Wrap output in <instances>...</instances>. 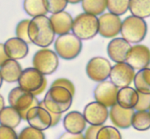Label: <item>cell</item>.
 I'll return each instance as SVG.
<instances>
[{
    "label": "cell",
    "mask_w": 150,
    "mask_h": 139,
    "mask_svg": "<svg viewBox=\"0 0 150 139\" xmlns=\"http://www.w3.org/2000/svg\"><path fill=\"white\" fill-rule=\"evenodd\" d=\"M28 35L31 43L40 48L48 47L54 42L55 33L49 17L40 15L32 17L28 27Z\"/></svg>",
    "instance_id": "cell-1"
},
{
    "label": "cell",
    "mask_w": 150,
    "mask_h": 139,
    "mask_svg": "<svg viewBox=\"0 0 150 139\" xmlns=\"http://www.w3.org/2000/svg\"><path fill=\"white\" fill-rule=\"evenodd\" d=\"M74 96L67 89L61 86H51L40 105L48 112L62 115L70 109Z\"/></svg>",
    "instance_id": "cell-2"
},
{
    "label": "cell",
    "mask_w": 150,
    "mask_h": 139,
    "mask_svg": "<svg viewBox=\"0 0 150 139\" xmlns=\"http://www.w3.org/2000/svg\"><path fill=\"white\" fill-rule=\"evenodd\" d=\"M147 31V23L143 18L131 15L122 22L120 34L130 44L140 43L145 39Z\"/></svg>",
    "instance_id": "cell-3"
},
{
    "label": "cell",
    "mask_w": 150,
    "mask_h": 139,
    "mask_svg": "<svg viewBox=\"0 0 150 139\" xmlns=\"http://www.w3.org/2000/svg\"><path fill=\"white\" fill-rule=\"evenodd\" d=\"M83 48L81 39L73 34L67 33L59 35L54 41V50L59 58L71 61L77 58Z\"/></svg>",
    "instance_id": "cell-4"
},
{
    "label": "cell",
    "mask_w": 150,
    "mask_h": 139,
    "mask_svg": "<svg viewBox=\"0 0 150 139\" xmlns=\"http://www.w3.org/2000/svg\"><path fill=\"white\" fill-rule=\"evenodd\" d=\"M72 33L81 40H89L98 34V17L82 13L73 18Z\"/></svg>",
    "instance_id": "cell-5"
},
{
    "label": "cell",
    "mask_w": 150,
    "mask_h": 139,
    "mask_svg": "<svg viewBox=\"0 0 150 139\" xmlns=\"http://www.w3.org/2000/svg\"><path fill=\"white\" fill-rule=\"evenodd\" d=\"M7 100L10 106L18 111L22 120H26V115L31 108L38 106L40 103V101L32 93L23 90L19 86L10 90Z\"/></svg>",
    "instance_id": "cell-6"
},
{
    "label": "cell",
    "mask_w": 150,
    "mask_h": 139,
    "mask_svg": "<svg viewBox=\"0 0 150 139\" xmlns=\"http://www.w3.org/2000/svg\"><path fill=\"white\" fill-rule=\"evenodd\" d=\"M59 64V56L55 51L46 48H40L33 55L32 66L44 76L50 75L57 70Z\"/></svg>",
    "instance_id": "cell-7"
},
{
    "label": "cell",
    "mask_w": 150,
    "mask_h": 139,
    "mask_svg": "<svg viewBox=\"0 0 150 139\" xmlns=\"http://www.w3.org/2000/svg\"><path fill=\"white\" fill-rule=\"evenodd\" d=\"M111 67V62L107 58L101 56L93 57L86 66V75L93 82H100L109 78Z\"/></svg>",
    "instance_id": "cell-8"
},
{
    "label": "cell",
    "mask_w": 150,
    "mask_h": 139,
    "mask_svg": "<svg viewBox=\"0 0 150 139\" xmlns=\"http://www.w3.org/2000/svg\"><path fill=\"white\" fill-rule=\"evenodd\" d=\"M120 16L111 13H104L98 17V34L102 37L114 38L120 34L122 26Z\"/></svg>",
    "instance_id": "cell-9"
},
{
    "label": "cell",
    "mask_w": 150,
    "mask_h": 139,
    "mask_svg": "<svg viewBox=\"0 0 150 139\" xmlns=\"http://www.w3.org/2000/svg\"><path fill=\"white\" fill-rule=\"evenodd\" d=\"M135 74V69L126 62L117 63L111 67L110 81L118 88L127 87L133 82Z\"/></svg>",
    "instance_id": "cell-10"
},
{
    "label": "cell",
    "mask_w": 150,
    "mask_h": 139,
    "mask_svg": "<svg viewBox=\"0 0 150 139\" xmlns=\"http://www.w3.org/2000/svg\"><path fill=\"white\" fill-rule=\"evenodd\" d=\"M46 80L45 76L34 67L22 70L17 82L18 86L26 91L35 93L39 90Z\"/></svg>",
    "instance_id": "cell-11"
},
{
    "label": "cell",
    "mask_w": 150,
    "mask_h": 139,
    "mask_svg": "<svg viewBox=\"0 0 150 139\" xmlns=\"http://www.w3.org/2000/svg\"><path fill=\"white\" fill-rule=\"evenodd\" d=\"M119 88L111 81L98 82L94 90L95 101L100 103L107 108H111L117 103V96Z\"/></svg>",
    "instance_id": "cell-12"
},
{
    "label": "cell",
    "mask_w": 150,
    "mask_h": 139,
    "mask_svg": "<svg viewBox=\"0 0 150 139\" xmlns=\"http://www.w3.org/2000/svg\"><path fill=\"white\" fill-rule=\"evenodd\" d=\"M125 62L135 70L146 68L150 63V49L144 45L135 44L130 47Z\"/></svg>",
    "instance_id": "cell-13"
},
{
    "label": "cell",
    "mask_w": 150,
    "mask_h": 139,
    "mask_svg": "<svg viewBox=\"0 0 150 139\" xmlns=\"http://www.w3.org/2000/svg\"><path fill=\"white\" fill-rule=\"evenodd\" d=\"M26 121L29 126L44 131L51 128L50 112L41 105L31 108L26 115Z\"/></svg>",
    "instance_id": "cell-14"
},
{
    "label": "cell",
    "mask_w": 150,
    "mask_h": 139,
    "mask_svg": "<svg viewBox=\"0 0 150 139\" xmlns=\"http://www.w3.org/2000/svg\"><path fill=\"white\" fill-rule=\"evenodd\" d=\"M82 114L90 125H103L108 118V108L98 101L86 104Z\"/></svg>",
    "instance_id": "cell-15"
},
{
    "label": "cell",
    "mask_w": 150,
    "mask_h": 139,
    "mask_svg": "<svg viewBox=\"0 0 150 139\" xmlns=\"http://www.w3.org/2000/svg\"><path fill=\"white\" fill-rule=\"evenodd\" d=\"M134 113L133 109H125L116 103L108 110V117L116 128L128 129L131 127L132 118Z\"/></svg>",
    "instance_id": "cell-16"
},
{
    "label": "cell",
    "mask_w": 150,
    "mask_h": 139,
    "mask_svg": "<svg viewBox=\"0 0 150 139\" xmlns=\"http://www.w3.org/2000/svg\"><path fill=\"white\" fill-rule=\"evenodd\" d=\"M131 45L122 37H114L108 42L107 46V54L115 64L125 62L126 57Z\"/></svg>",
    "instance_id": "cell-17"
},
{
    "label": "cell",
    "mask_w": 150,
    "mask_h": 139,
    "mask_svg": "<svg viewBox=\"0 0 150 139\" xmlns=\"http://www.w3.org/2000/svg\"><path fill=\"white\" fill-rule=\"evenodd\" d=\"M4 50L10 59L19 61L26 58L29 54V44L18 37H12L4 43Z\"/></svg>",
    "instance_id": "cell-18"
},
{
    "label": "cell",
    "mask_w": 150,
    "mask_h": 139,
    "mask_svg": "<svg viewBox=\"0 0 150 139\" xmlns=\"http://www.w3.org/2000/svg\"><path fill=\"white\" fill-rule=\"evenodd\" d=\"M49 20L56 35L59 36L71 31L73 17L65 10L51 14Z\"/></svg>",
    "instance_id": "cell-19"
},
{
    "label": "cell",
    "mask_w": 150,
    "mask_h": 139,
    "mask_svg": "<svg viewBox=\"0 0 150 139\" xmlns=\"http://www.w3.org/2000/svg\"><path fill=\"white\" fill-rule=\"evenodd\" d=\"M86 124L83 114L78 111L68 112L63 119L64 128L71 133H82L86 130Z\"/></svg>",
    "instance_id": "cell-20"
},
{
    "label": "cell",
    "mask_w": 150,
    "mask_h": 139,
    "mask_svg": "<svg viewBox=\"0 0 150 139\" xmlns=\"http://www.w3.org/2000/svg\"><path fill=\"white\" fill-rule=\"evenodd\" d=\"M22 70V67L18 61L9 58L0 66V74L3 82L15 83L18 80Z\"/></svg>",
    "instance_id": "cell-21"
},
{
    "label": "cell",
    "mask_w": 150,
    "mask_h": 139,
    "mask_svg": "<svg viewBox=\"0 0 150 139\" xmlns=\"http://www.w3.org/2000/svg\"><path fill=\"white\" fill-rule=\"evenodd\" d=\"M139 100V93L133 87L119 88L117 96V103L125 109H134Z\"/></svg>",
    "instance_id": "cell-22"
},
{
    "label": "cell",
    "mask_w": 150,
    "mask_h": 139,
    "mask_svg": "<svg viewBox=\"0 0 150 139\" xmlns=\"http://www.w3.org/2000/svg\"><path fill=\"white\" fill-rule=\"evenodd\" d=\"M21 120L18 111L12 106H4L0 112V125L14 129L20 125Z\"/></svg>",
    "instance_id": "cell-23"
},
{
    "label": "cell",
    "mask_w": 150,
    "mask_h": 139,
    "mask_svg": "<svg viewBox=\"0 0 150 139\" xmlns=\"http://www.w3.org/2000/svg\"><path fill=\"white\" fill-rule=\"evenodd\" d=\"M135 89L139 93L150 94V68H144L136 73L133 80Z\"/></svg>",
    "instance_id": "cell-24"
},
{
    "label": "cell",
    "mask_w": 150,
    "mask_h": 139,
    "mask_svg": "<svg viewBox=\"0 0 150 139\" xmlns=\"http://www.w3.org/2000/svg\"><path fill=\"white\" fill-rule=\"evenodd\" d=\"M23 8L30 17L46 15L48 13L44 4V0H23Z\"/></svg>",
    "instance_id": "cell-25"
},
{
    "label": "cell",
    "mask_w": 150,
    "mask_h": 139,
    "mask_svg": "<svg viewBox=\"0 0 150 139\" xmlns=\"http://www.w3.org/2000/svg\"><path fill=\"white\" fill-rule=\"evenodd\" d=\"M129 10L132 15L147 18L150 17V0H130Z\"/></svg>",
    "instance_id": "cell-26"
},
{
    "label": "cell",
    "mask_w": 150,
    "mask_h": 139,
    "mask_svg": "<svg viewBox=\"0 0 150 139\" xmlns=\"http://www.w3.org/2000/svg\"><path fill=\"white\" fill-rule=\"evenodd\" d=\"M131 127L138 131L150 129V113L148 111H135L132 118Z\"/></svg>",
    "instance_id": "cell-27"
},
{
    "label": "cell",
    "mask_w": 150,
    "mask_h": 139,
    "mask_svg": "<svg viewBox=\"0 0 150 139\" xmlns=\"http://www.w3.org/2000/svg\"><path fill=\"white\" fill-rule=\"evenodd\" d=\"M81 7L83 12L99 16L106 10V0H82Z\"/></svg>",
    "instance_id": "cell-28"
},
{
    "label": "cell",
    "mask_w": 150,
    "mask_h": 139,
    "mask_svg": "<svg viewBox=\"0 0 150 139\" xmlns=\"http://www.w3.org/2000/svg\"><path fill=\"white\" fill-rule=\"evenodd\" d=\"M130 0H106V10L118 16L125 14L129 10Z\"/></svg>",
    "instance_id": "cell-29"
},
{
    "label": "cell",
    "mask_w": 150,
    "mask_h": 139,
    "mask_svg": "<svg viewBox=\"0 0 150 139\" xmlns=\"http://www.w3.org/2000/svg\"><path fill=\"white\" fill-rule=\"evenodd\" d=\"M97 139H122L121 133L114 126L103 125L98 131Z\"/></svg>",
    "instance_id": "cell-30"
},
{
    "label": "cell",
    "mask_w": 150,
    "mask_h": 139,
    "mask_svg": "<svg viewBox=\"0 0 150 139\" xmlns=\"http://www.w3.org/2000/svg\"><path fill=\"white\" fill-rule=\"evenodd\" d=\"M18 139H45V136L43 131L28 126L18 134Z\"/></svg>",
    "instance_id": "cell-31"
},
{
    "label": "cell",
    "mask_w": 150,
    "mask_h": 139,
    "mask_svg": "<svg viewBox=\"0 0 150 139\" xmlns=\"http://www.w3.org/2000/svg\"><path fill=\"white\" fill-rule=\"evenodd\" d=\"M44 4L47 12L51 14L64 11L67 7V0H44Z\"/></svg>",
    "instance_id": "cell-32"
},
{
    "label": "cell",
    "mask_w": 150,
    "mask_h": 139,
    "mask_svg": "<svg viewBox=\"0 0 150 139\" xmlns=\"http://www.w3.org/2000/svg\"><path fill=\"white\" fill-rule=\"evenodd\" d=\"M29 21H30L29 19H23L18 23L16 27V37L22 39L28 44L31 43L29 35H28V27H29Z\"/></svg>",
    "instance_id": "cell-33"
},
{
    "label": "cell",
    "mask_w": 150,
    "mask_h": 139,
    "mask_svg": "<svg viewBox=\"0 0 150 139\" xmlns=\"http://www.w3.org/2000/svg\"><path fill=\"white\" fill-rule=\"evenodd\" d=\"M149 106L150 94H143L139 93V100L133 109L135 111H148Z\"/></svg>",
    "instance_id": "cell-34"
},
{
    "label": "cell",
    "mask_w": 150,
    "mask_h": 139,
    "mask_svg": "<svg viewBox=\"0 0 150 139\" xmlns=\"http://www.w3.org/2000/svg\"><path fill=\"white\" fill-rule=\"evenodd\" d=\"M51 86H61L67 89L73 96L76 94V87L73 82L67 78H58L54 80L51 84Z\"/></svg>",
    "instance_id": "cell-35"
},
{
    "label": "cell",
    "mask_w": 150,
    "mask_h": 139,
    "mask_svg": "<svg viewBox=\"0 0 150 139\" xmlns=\"http://www.w3.org/2000/svg\"><path fill=\"white\" fill-rule=\"evenodd\" d=\"M0 139H18V134L13 128L0 125Z\"/></svg>",
    "instance_id": "cell-36"
},
{
    "label": "cell",
    "mask_w": 150,
    "mask_h": 139,
    "mask_svg": "<svg viewBox=\"0 0 150 139\" xmlns=\"http://www.w3.org/2000/svg\"><path fill=\"white\" fill-rule=\"evenodd\" d=\"M102 126L103 125H89L83 134L84 139H97V134Z\"/></svg>",
    "instance_id": "cell-37"
},
{
    "label": "cell",
    "mask_w": 150,
    "mask_h": 139,
    "mask_svg": "<svg viewBox=\"0 0 150 139\" xmlns=\"http://www.w3.org/2000/svg\"><path fill=\"white\" fill-rule=\"evenodd\" d=\"M59 139H84L83 133H71L66 131L62 134Z\"/></svg>",
    "instance_id": "cell-38"
},
{
    "label": "cell",
    "mask_w": 150,
    "mask_h": 139,
    "mask_svg": "<svg viewBox=\"0 0 150 139\" xmlns=\"http://www.w3.org/2000/svg\"><path fill=\"white\" fill-rule=\"evenodd\" d=\"M8 59V56L7 55L5 50H4V43H0V66Z\"/></svg>",
    "instance_id": "cell-39"
},
{
    "label": "cell",
    "mask_w": 150,
    "mask_h": 139,
    "mask_svg": "<svg viewBox=\"0 0 150 139\" xmlns=\"http://www.w3.org/2000/svg\"><path fill=\"white\" fill-rule=\"evenodd\" d=\"M50 115L51 117V128L55 127L59 124L62 118V115L59 114H54L52 112H50Z\"/></svg>",
    "instance_id": "cell-40"
},
{
    "label": "cell",
    "mask_w": 150,
    "mask_h": 139,
    "mask_svg": "<svg viewBox=\"0 0 150 139\" xmlns=\"http://www.w3.org/2000/svg\"><path fill=\"white\" fill-rule=\"evenodd\" d=\"M47 85H48V82H47V80H46L45 81V82H44V84L42 85V87H41L39 90H38L37 91H35V93H32V94H33L35 96H40V95H41L44 91H45V89H46Z\"/></svg>",
    "instance_id": "cell-41"
},
{
    "label": "cell",
    "mask_w": 150,
    "mask_h": 139,
    "mask_svg": "<svg viewBox=\"0 0 150 139\" xmlns=\"http://www.w3.org/2000/svg\"><path fill=\"white\" fill-rule=\"evenodd\" d=\"M5 106V102H4V99L3 96L0 94V112L3 109V108Z\"/></svg>",
    "instance_id": "cell-42"
},
{
    "label": "cell",
    "mask_w": 150,
    "mask_h": 139,
    "mask_svg": "<svg viewBox=\"0 0 150 139\" xmlns=\"http://www.w3.org/2000/svg\"><path fill=\"white\" fill-rule=\"evenodd\" d=\"M82 0H67L68 4H77L81 2Z\"/></svg>",
    "instance_id": "cell-43"
},
{
    "label": "cell",
    "mask_w": 150,
    "mask_h": 139,
    "mask_svg": "<svg viewBox=\"0 0 150 139\" xmlns=\"http://www.w3.org/2000/svg\"><path fill=\"white\" fill-rule=\"evenodd\" d=\"M2 83H3V80L1 77V74H0V88H1V85H2Z\"/></svg>",
    "instance_id": "cell-44"
},
{
    "label": "cell",
    "mask_w": 150,
    "mask_h": 139,
    "mask_svg": "<svg viewBox=\"0 0 150 139\" xmlns=\"http://www.w3.org/2000/svg\"><path fill=\"white\" fill-rule=\"evenodd\" d=\"M146 68H150V63L149 64H148V66H147V67H146Z\"/></svg>",
    "instance_id": "cell-45"
},
{
    "label": "cell",
    "mask_w": 150,
    "mask_h": 139,
    "mask_svg": "<svg viewBox=\"0 0 150 139\" xmlns=\"http://www.w3.org/2000/svg\"><path fill=\"white\" fill-rule=\"evenodd\" d=\"M148 112H149L150 113V106H149V110H148Z\"/></svg>",
    "instance_id": "cell-46"
}]
</instances>
